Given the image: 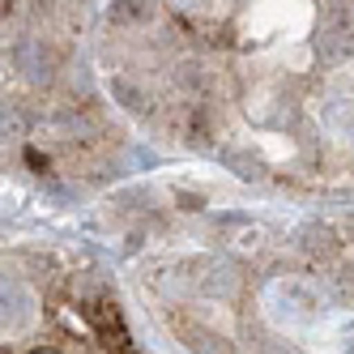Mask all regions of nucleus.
<instances>
[{
    "instance_id": "obj_1",
    "label": "nucleus",
    "mask_w": 354,
    "mask_h": 354,
    "mask_svg": "<svg viewBox=\"0 0 354 354\" xmlns=\"http://www.w3.org/2000/svg\"><path fill=\"white\" fill-rule=\"evenodd\" d=\"M13 68H17L30 86L52 82V56H47V47L35 43V39H26V43H17V47H13Z\"/></svg>"
},
{
    "instance_id": "obj_2",
    "label": "nucleus",
    "mask_w": 354,
    "mask_h": 354,
    "mask_svg": "<svg viewBox=\"0 0 354 354\" xmlns=\"http://www.w3.org/2000/svg\"><path fill=\"white\" fill-rule=\"evenodd\" d=\"M175 328H180V337H184V346L192 354H235L231 342H226L222 333H209V328H201L192 320H175Z\"/></svg>"
},
{
    "instance_id": "obj_3",
    "label": "nucleus",
    "mask_w": 354,
    "mask_h": 354,
    "mask_svg": "<svg viewBox=\"0 0 354 354\" xmlns=\"http://www.w3.org/2000/svg\"><path fill=\"white\" fill-rule=\"evenodd\" d=\"M26 133V111L13 98H0V137H21Z\"/></svg>"
},
{
    "instance_id": "obj_4",
    "label": "nucleus",
    "mask_w": 354,
    "mask_h": 354,
    "mask_svg": "<svg viewBox=\"0 0 354 354\" xmlns=\"http://www.w3.org/2000/svg\"><path fill=\"white\" fill-rule=\"evenodd\" d=\"M111 98H115V103H124L129 111H145V107H149V103H145V94H141L129 77H115V82H111Z\"/></svg>"
},
{
    "instance_id": "obj_5",
    "label": "nucleus",
    "mask_w": 354,
    "mask_h": 354,
    "mask_svg": "<svg viewBox=\"0 0 354 354\" xmlns=\"http://www.w3.org/2000/svg\"><path fill=\"white\" fill-rule=\"evenodd\" d=\"M154 13V5L149 0H120V5L111 9V21L115 26H129V21H141V17H149Z\"/></svg>"
},
{
    "instance_id": "obj_6",
    "label": "nucleus",
    "mask_w": 354,
    "mask_h": 354,
    "mask_svg": "<svg viewBox=\"0 0 354 354\" xmlns=\"http://www.w3.org/2000/svg\"><path fill=\"white\" fill-rule=\"evenodd\" d=\"M333 248H337V239H333V231H328V226H312L308 239H303V252H312V257H328Z\"/></svg>"
},
{
    "instance_id": "obj_7",
    "label": "nucleus",
    "mask_w": 354,
    "mask_h": 354,
    "mask_svg": "<svg viewBox=\"0 0 354 354\" xmlns=\"http://www.w3.org/2000/svg\"><path fill=\"white\" fill-rule=\"evenodd\" d=\"M180 205H184V209H201V196H192V192L184 196V192H180Z\"/></svg>"
},
{
    "instance_id": "obj_8",
    "label": "nucleus",
    "mask_w": 354,
    "mask_h": 354,
    "mask_svg": "<svg viewBox=\"0 0 354 354\" xmlns=\"http://www.w3.org/2000/svg\"><path fill=\"white\" fill-rule=\"evenodd\" d=\"M5 13H13V0H0V17H5Z\"/></svg>"
},
{
    "instance_id": "obj_9",
    "label": "nucleus",
    "mask_w": 354,
    "mask_h": 354,
    "mask_svg": "<svg viewBox=\"0 0 354 354\" xmlns=\"http://www.w3.org/2000/svg\"><path fill=\"white\" fill-rule=\"evenodd\" d=\"M26 354H60V350H47V346H39V350H26Z\"/></svg>"
}]
</instances>
